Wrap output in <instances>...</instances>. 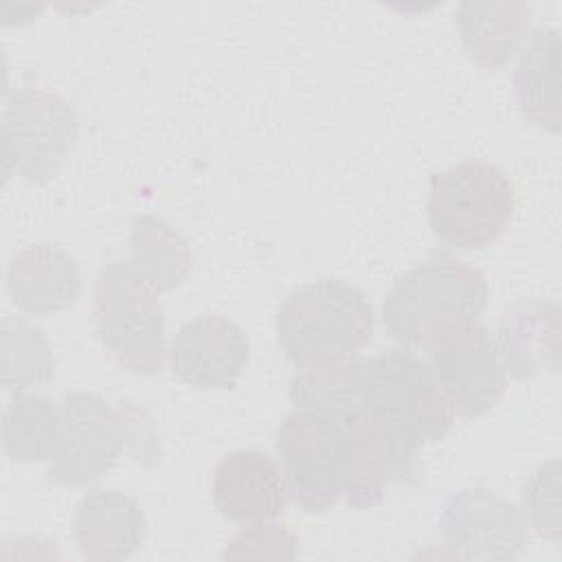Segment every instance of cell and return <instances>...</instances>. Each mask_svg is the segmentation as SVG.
I'll return each instance as SVG.
<instances>
[{
    "label": "cell",
    "instance_id": "13",
    "mask_svg": "<svg viewBox=\"0 0 562 562\" xmlns=\"http://www.w3.org/2000/svg\"><path fill=\"white\" fill-rule=\"evenodd\" d=\"M72 533L86 560H125L147 536V518L134 496L121 490H92L79 498Z\"/></svg>",
    "mask_w": 562,
    "mask_h": 562
},
{
    "label": "cell",
    "instance_id": "11",
    "mask_svg": "<svg viewBox=\"0 0 562 562\" xmlns=\"http://www.w3.org/2000/svg\"><path fill=\"white\" fill-rule=\"evenodd\" d=\"M250 360L244 329L222 314H200L180 325L169 342L171 373L200 391L233 389Z\"/></svg>",
    "mask_w": 562,
    "mask_h": 562
},
{
    "label": "cell",
    "instance_id": "8",
    "mask_svg": "<svg viewBox=\"0 0 562 562\" xmlns=\"http://www.w3.org/2000/svg\"><path fill=\"white\" fill-rule=\"evenodd\" d=\"M79 138V121L64 97L40 83H22L2 114L4 173L44 184L68 160Z\"/></svg>",
    "mask_w": 562,
    "mask_h": 562
},
{
    "label": "cell",
    "instance_id": "22",
    "mask_svg": "<svg viewBox=\"0 0 562 562\" xmlns=\"http://www.w3.org/2000/svg\"><path fill=\"white\" fill-rule=\"evenodd\" d=\"M525 522L547 540H560V461L551 459L538 465L522 487Z\"/></svg>",
    "mask_w": 562,
    "mask_h": 562
},
{
    "label": "cell",
    "instance_id": "19",
    "mask_svg": "<svg viewBox=\"0 0 562 562\" xmlns=\"http://www.w3.org/2000/svg\"><path fill=\"white\" fill-rule=\"evenodd\" d=\"M59 404L48 397L18 393L2 413V446L18 463H40L53 457L59 435Z\"/></svg>",
    "mask_w": 562,
    "mask_h": 562
},
{
    "label": "cell",
    "instance_id": "18",
    "mask_svg": "<svg viewBox=\"0 0 562 562\" xmlns=\"http://www.w3.org/2000/svg\"><path fill=\"white\" fill-rule=\"evenodd\" d=\"M362 356H340L296 364L290 382V402L294 411H310L336 417H356L360 404Z\"/></svg>",
    "mask_w": 562,
    "mask_h": 562
},
{
    "label": "cell",
    "instance_id": "5",
    "mask_svg": "<svg viewBox=\"0 0 562 562\" xmlns=\"http://www.w3.org/2000/svg\"><path fill=\"white\" fill-rule=\"evenodd\" d=\"M373 329L371 301L342 279L307 281L294 288L277 312V340L294 364L358 353Z\"/></svg>",
    "mask_w": 562,
    "mask_h": 562
},
{
    "label": "cell",
    "instance_id": "3",
    "mask_svg": "<svg viewBox=\"0 0 562 562\" xmlns=\"http://www.w3.org/2000/svg\"><path fill=\"white\" fill-rule=\"evenodd\" d=\"M360 404L362 415L411 454L441 441L454 417L430 367L406 349L362 358Z\"/></svg>",
    "mask_w": 562,
    "mask_h": 562
},
{
    "label": "cell",
    "instance_id": "17",
    "mask_svg": "<svg viewBox=\"0 0 562 562\" xmlns=\"http://www.w3.org/2000/svg\"><path fill=\"white\" fill-rule=\"evenodd\" d=\"M560 35L555 29L533 31L525 42L516 70L514 94L520 112L536 125L560 132Z\"/></svg>",
    "mask_w": 562,
    "mask_h": 562
},
{
    "label": "cell",
    "instance_id": "10",
    "mask_svg": "<svg viewBox=\"0 0 562 562\" xmlns=\"http://www.w3.org/2000/svg\"><path fill=\"white\" fill-rule=\"evenodd\" d=\"M439 527L446 544L463 560H512L527 544L520 509L485 487H465L448 496Z\"/></svg>",
    "mask_w": 562,
    "mask_h": 562
},
{
    "label": "cell",
    "instance_id": "2",
    "mask_svg": "<svg viewBox=\"0 0 562 562\" xmlns=\"http://www.w3.org/2000/svg\"><path fill=\"white\" fill-rule=\"evenodd\" d=\"M59 415V435L48 459V481L55 485H90L108 474L123 452L151 463L158 459L149 419L130 404L72 391L64 393Z\"/></svg>",
    "mask_w": 562,
    "mask_h": 562
},
{
    "label": "cell",
    "instance_id": "6",
    "mask_svg": "<svg viewBox=\"0 0 562 562\" xmlns=\"http://www.w3.org/2000/svg\"><path fill=\"white\" fill-rule=\"evenodd\" d=\"M514 189L492 162L465 160L430 178L428 222L446 246L481 250L512 222Z\"/></svg>",
    "mask_w": 562,
    "mask_h": 562
},
{
    "label": "cell",
    "instance_id": "14",
    "mask_svg": "<svg viewBox=\"0 0 562 562\" xmlns=\"http://www.w3.org/2000/svg\"><path fill=\"white\" fill-rule=\"evenodd\" d=\"M7 292L13 305L26 314L66 310L81 292L79 266L57 244L24 246L9 261Z\"/></svg>",
    "mask_w": 562,
    "mask_h": 562
},
{
    "label": "cell",
    "instance_id": "12",
    "mask_svg": "<svg viewBox=\"0 0 562 562\" xmlns=\"http://www.w3.org/2000/svg\"><path fill=\"white\" fill-rule=\"evenodd\" d=\"M285 496L281 468L261 450L228 452L213 472L215 509L233 522H268L283 512Z\"/></svg>",
    "mask_w": 562,
    "mask_h": 562
},
{
    "label": "cell",
    "instance_id": "7",
    "mask_svg": "<svg viewBox=\"0 0 562 562\" xmlns=\"http://www.w3.org/2000/svg\"><path fill=\"white\" fill-rule=\"evenodd\" d=\"M156 294L127 261L108 263L94 283L99 338L108 353L134 373H156L162 364L165 318Z\"/></svg>",
    "mask_w": 562,
    "mask_h": 562
},
{
    "label": "cell",
    "instance_id": "9",
    "mask_svg": "<svg viewBox=\"0 0 562 562\" xmlns=\"http://www.w3.org/2000/svg\"><path fill=\"white\" fill-rule=\"evenodd\" d=\"M428 367L459 417L485 415L507 391V371L496 338L479 323L428 351Z\"/></svg>",
    "mask_w": 562,
    "mask_h": 562
},
{
    "label": "cell",
    "instance_id": "20",
    "mask_svg": "<svg viewBox=\"0 0 562 562\" xmlns=\"http://www.w3.org/2000/svg\"><path fill=\"white\" fill-rule=\"evenodd\" d=\"M127 263L160 294L187 277L191 252L167 222L145 215L134 222Z\"/></svg>",
    "mask_w": 562,
    "mask_h": 562
},
{
    "label": "cell",
    "instance_id": "4",
    "mask_svg": "<svg viewBox=\"0 0 562 562\" xmlns=\"http://www.w3.org/2000/svg\"><path fill=\"white\" fill-rule=\"evenodd\" d=\"M356 417L292 411L281 422L274 448L283 483L288 496L307 514L325 512L349 496L358 459Z\"/></svg>",
    "mask_w": 562,
    "mask_h": 562
},
{
    "label": "cell",
    "instance_id": "16",
    "mask_svg": "<svg viewBox=\"0 0 562 562\" xmlns=\"http://www.w3.org/2000/svg\"><path fill=\"white\" fill-rule=\"evenodd\" d=\"M531 9L518 0L461 2L457 29L468 55L487 70L505 68L527 42Z\"/></svg>",
    "mask_w": 562,
    "mask_h": 562
},
{
    "label": "cell",
    "instance_id": "21",
    "mask_svg": "<svg viewBox=\"0 0 562 562\" xmlns=\"http://www.w3.org/2000/svg\"><path fill=\"white\" fill-rule=\"evenodd\" d=\"M53 351L40 327L26 318H2V384L7 393L46 386L53 378Z\"/></svg>",
    "mask_w": 562,
    "mask_h": 562
},
{
    "label": "cell",
    "instance_id": "1",
    "mask_svg": "<svg viewBox=\"0 0 562 562\" xmlns=\"http://www.w3.org/2000/svg\"><path fill=\"white\" fill-rule=\"evenodd\" d=\"M490 296L485 274L448 252L406 270L384 296L386 334L406 351H432L479 323Z\"/></svg>",
    "mask_w": 562,
    "mask_h": 562
},
{
    "label": "cell",
    "instance_id": "15",
    "mask_svg": "<svg viewBox=\"0 0 562 562\" xmlns=\"http://www.w3.org/2000/svg\"><path fill=\"white\" fill-rule=\"evenodd\" d=\"M496 347L505 371L527 380L560 369V307L555 303H516L505 310Z\"/></svg>",
    "mask_w": 562,
    "mask_h": 562
}]
</instances>
